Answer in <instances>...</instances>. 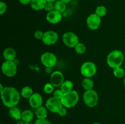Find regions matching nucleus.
<instances>
[{"mask_svg":"<svg viewBox=\"0 0 125 124\" xmlns=\"http://www.w3.org/2000/svg\"><path fill=\"white\" fill-rule=\"evenodd\" d=\"M1 97L4 105L9 108L17 106L20 101L21 94L12 86H6L1 92Z\"/></svg>","mask_w":125,"mask_h":124,"instance_id":"f257e3e1","label":"nucleus"},{"mask_svg":"<svg viewBox=\"0 0 125 124\" xmlns=\"http://www.w3.org/2000/svg\"><path fill=\"white\" fill-rule=\"evenodd\" d=\"M125 56L123 52L120 50H114L109 52L107 56V64L111 68L121 67L123 63Z\"/></svg>","mask_w":125,"mask_h":124,"instance_id":"f03ea898","label":"nucleus"},{"mask_svg":"<svg viewBox=\"0 0 125 124\" xmlns=\"http://www.w3.org/2000/svg\"><path fill=\"white\" fill-rule=\"evenodd\" d=\"M79 100L78 92L75 90H72L68 92L64 93L61 101L62 105L67 108H72L75 106Z\"/></svg>","mask_w":125,"mask_h":124,"instance_id":"7ed1b4c3","label":"nucleus"},{"mask_svg":"<svg viewBox=\"0 0 125 124\" xmlns=\"http://www.w3.org/2000/svg\"><path fill=\"white\" fill-rule=\"evenodd\" d=\"M83 101L88 107H95L98 103V94L94 89L85 91L83 94Z\"/></svg>","mask_w":125,"mask_h":124,"instance_id":"20e7f679","label":"nucleus"},{"mask_svg":"<svg viewBox=\"0 0 125 124\" xmlns=\"http://www.w3.org/2000/svg\"><path fill=\"white\" fill-rule=\"evenodd\" d=\"M80 72L83 77L86 78H92L96 74L97 67L92 62H85L81 65Z\"/></svg>","mask_w":125,"mask_h":124,"instance_id":"39448f33","label":"nucleus"},{"mask_svg":"<svg viewBox=\"0 0 125 124\" xmlns=\"http://www.w3.org/2000/svg\"><path fill=\"white\" fill-rule=\"evenodd\" d=\"M62 41L66 46L73 48L79 43V37L73 32H67L62 36Z\"/></svg>","mask_w":125,"mask_h":124,"instance_id":"423d86ee","label":"nucleus"},{"mask_svg":"<svg viewBox=\"0 0 125 124\" xmlns=\"http://www.w3.org/2000/svg\"><path fill=\"white\" fill-rule=\"evenodd\" d=\"M1 70L4 75L8 77H13L17 74V66L13 62L5 61L2 63Z\"/></svg>","mask_w":125,"mask_h":124,"instance_id":"0eeeda50","label":"nucleus"},{"mask_svg":"<svg viewBox=\"0 0 125 124\" xmlns=\"http://www.w3.org/2000/svg\"><path fill=\"white\" fill-rule=\"evenodd\" d=\"M45 106L51 113H58L59 109L63 106L61 100L52 97L48 98L45 102Z\"/></svg>","mask_w":125,"mask_h":124,"instance_id":"6e6552de","label":"nucleus"},{"mask_svg":"<svg viewBox=\"0 0 125 124\" xmlns=\"http://www.w3.org/2000/svg\"><path fill=\"white\" fill-rule=\"evenodd\" d=\"M40 61L43 65L46 68H52L56 64L57 60L56 56L53 53L51 52H45L42 53L40 57Z\"/></svg>","mask_w":125,"mask_h":124,"instance_id":"1a4fd4ad","label":"nucleus"},{"mask_svg":"<svg viewBox=\"0 0 125 124\" xmlns=\"http://www.w3.org/2000/svg\"><path fill=\"white\" fill-rule=\"evenodd\" d=\"M59 40V35L54 30H48L44 32L42 42L46 46H52L57 43Z\"/></svg>","mask_w":125,"mask_h":124,"instance_id":"9d476101","label":"nucleus"},{"mask_svg":"<svg viewBox=\"0 0 125 124\" xmlns=\"http://www.w3.org/2000/svg\"><path fill=\"white\" fill-rule=\"evenodd\" d=\"M101 23V18L96 13H92L87 18L86 24L88 28L92 30H97Z\"/></svg>","mask_w":125,"mask_h":124,"instance_id":"9b49d317","label":"nucleus"},{"mask_svg":"<svg viewBox=\"0 0 125 124\" xmlns=\"http://www.w3.org/2000/svg\"><path fill=\"white\" fill-rule=\"evenodd\" d=\"M65 78L63 74L61 71H56L51 74L50 83L52 84L54 87H61L62 84L64 82Z\"/></svg>","mask_w":125,"mask_h":124,"instance_id":"f8f14e48","label":"nucleus"},{"mask_svg":"<svg viewBox=\"0 0 125 124\" xmlns=\"http://www.w3.org/2000/svg\"><path fill=\"white\" fill-rule=\"evenodd\" d=\"M43 100L41 94L37 92H34L32 96L29 98V103L31 106L34 109H37L42 106Z\"/></svg>","mask_w":125,"mask_h":124,"instance_id":"ddd939ff","label":"nucleus"},{"mask_svg":"<svg viewBox=\"0 0 125 124\" xmlns=\"http://www.w3.org/2000/svg\"><path fill=\"white\" fill-rule=\"evenodd\" d=\"M46 19L48 23L52 24H56L60 23L62 19V15L56 10L48 12L46 16Z\"/></svg>","mask_w":125,"mask_h":124,"instance_id":"4468645a","label":"nucleus"},{"mask_svg":"<svg viewBox=\"0 0 125 124\" xmlns=\"http://www.w3.org/2000/svg\"><path fill=\"white\" fill-rule=\"evenodd\" d=\"M4 58L6 61H9V62H13L15 59H16V53L15 50L12 47H7L5 49L2 53Z\"/></svg>","mask_w":125,"mask_h":124,"instance_id":"2eb2a0df","label":"nucleus"},{"mask_svg":"<svg viewBox=\"0 0 125 124\" xmlns=\"http://www.w3.org/2000/svg\"><path fill=\"white\" fill-rule=\"evenodd\" d=\"M46 2V0H32L30 6L34 10L39 11L45 9Z\"/></svg>","mask_w":125,"mask_h":124,"instance_id":"dca6fc26","label":"nucleus"},{"mask_svg":"<svg viewBox=\"0 0 125 124\" xmlns=\"http://www.w3.org/2000/svg\"><path fill=\"white\" fill-rule=\"evenodd\" d=\"M9 115L13 120L18 121L21 119L22 112L19 108L17 106H14L10 108Z\"/></svg>","mask_w":125,"mask_h":124,"instance_id":"f3484780","label":"nucleus"},{"mask_svg":"<svg viewBox=\"0 0 125 124\" xmlns=\"http://www.w3.org/2000/svg\"><path fill=\"white\" fill-rule=\"evenodd\" d=\"M48 111V110L46 108V107L42 105L38 108L37 109H36L35 114L37 119H46V117H47Z\"/></svg>","mask_w":125,"mask_h":124,"instance_id":"a211bd4d","label":"nucleus"},{"mask_svg":"<svg viewBox=\"0 0 125 124\" xmlns=\"http://www.w3.org/2000/svg\"><path fill=\"white\" fill-rule=\"evenodd\" d=\"M34 119V113L29 109H26L22 112L21 120L25 123H31Z\"/></svg>","mask_w":125,"mask_h":124,"instance_id":"6ab92c4d","label":"nucleus"},{"mask_svg":"<svg viewBox=\"0 0 125 124\" xmlns=\"http://www.w3.org/2000/svg\"><path fill=\"white\" fill-rule=\"evenodd\" d=\"M82 87L83 89H85V91L93 89L94 86V82L91 78H86L84 77L81 83Z\"/></svg>","mask_w":125,"mask_h":124,"instance_id":"aec40b11","label":"nucleus"},{"mask_svg":"<svg viewBox=\"0 0 125 124\" xmlns=\"http://www.w3.org/2000/svg\"><path fill=\"white\" fill-rule=\"evenodd\" d=\"M73 87H74V84L71 80H65L64 82L60 87V89L62 90L63 93H66L73 90Z\"/></svg>","mask_w":125,"mask_h":124,"instance_id":"412c9836","label":"nucleus"},{"mask_svg":"<svg viewBox=\"0 0 125 124\" xmlns=\"http://www.w3.org/2000/svg\"><path fill=\"white\" fill-rule=\"evenodd\" d=\"M34 93V92L32 89L28 86L23 87L20 91L21 96H22L23 98H28V99L32 96Z\"/></svg>","mask_w":125,"mask_h":124,"instance_id":"4be33fe9","label":"nucleus"},{"mask_svg":"<svg viewBox=\"0 0 125 124\" xmlns=\"http://www.w3.org/2000/svg\"><path fill=\"white\" fill-rule=\"evenodd\" d=\"M67 9L66 4L61 0H57L54 2V10L62 13L65 12Z\"/></svg>","mask_w":125,"mask_h":124,"instance_id":"5701e85b","label":"nucleus"},{"mask_svg":"<svg viewBox=\"0 0 125 124\" xmlns=\"http://www.w3.org/2000/svg\"><path fill=\"white\" fill-rule=\"evenodd\" d=\"M114 75L117 79H122L125 76V69L122 67L114 68L113 70Z\"/></svg>","mask_w":125,"mask_h":124,"instance_id":"b1692460","label":"nucleus"},{"mask_svg":"<svg viewBox=\"0 0 125 124\" xmlns=\"http://www.w3.org/2000/svg\"><path fill=\"white\" fill-rule=\"evenodd\" d=\"M107 8L105 6H99L95 9V13H96L98 16H99L101 18H103L104 16H106V15L107 14Z\"/></svg>","mask_w":125,"mask_h":124,"instance_id":"393cba45","label":"nucleus"},{"mask_svg":"<svg viewBox=\"0 0 125 124\" xmlns=\"http://www.w3.org/2000/svg\"><path fill=\"white\" fill-rule=\"evenodd\" d=\"M74 48V51L78 54L83 55L86 52V46L82 43H79Z\"/></svg>","mask_w":125,"mask_h":124,"instance_id":"a878e982","label":"nucleus"},{"mask_svg":"<svg viewBox=\"0 0 125 124\" xmlns=\"http://www.w3.org/2000/svg\"><path fill=\"white\" fill-rule=\"evenodd\" d=\"M54 86L52 85V83H48L45 85L43 87V91L45 93L47 94H50L54 92Z\"/></svg>","mask_w":125,"mask_h":124,"instance_id":"bb28decb","label":"nucleus"},{"mask_svg":"<svg viewBox=\"0 0 125 124\" xmlns=\"http://www.w3.org/2000/svg\"><path fill=\"white\" fill-rule=\"evenodd\" d=\"M63 94H64V93L62 92V90H61V89H56L54 91L53 97H54L55 98H58V99L61 100L62 99V97H63Z\"/></svg>","mask_w":125,"mask_h":124,"instance_id":"cd10ccee","label":"nucleus"},{"mask_svg":"<svg viewBox=\"0 0 125 124\" xmlns=\"http://www.w3.org/2000/svg\"><path fill=\"white\" fill-rule=\"evenodd\" d=\"M44 9L47 12H50L54 10V3L53 2H46Z\"/></svg>","mask_w":125,"mask_h":124,"instance_id":"c85d7f7f","label":"nucleus"},{"mask_svg":"<svg viewBox=\"0 0 125 124\" xmlns=\"http://www.w3.org/2000/svg\"><path fill=\"white\" fill-rule=\"evenodd\" d=\"M7 6L6 2H3V1H1L0 2V15H3L6 13V10H7Z\"/></svg>","mask_w":125,"mask_h":124,"instance_id":"c756f323","label":"nucleus"},{"mask_svg":"<svg viewBox=\"0 0 125 124\" xmlns=\"http://www.w3.org/2000/svg\"><path fill=\"white\" fill-rule=\"evenodd\" d=\"M44 32H43L42 30H36L34 32V37L39 40H42L43 37Z\"/></svg>","mask_w":125,"mask_h":124,"instance_id":"7c9ffc66","label":"nucleus"},{"mask_svg":"<svg viewBox=\"0 0 125 124\" xmlns=\"http://www.w3.org/2000/svg\"><path fill=\"white\" fill-rule=\"evenodd\" d=\"M34 124H52V123L46 119H37L35 121Z\"/></svg>","mask_w":125,"mask_h":124,"instance_id":"2f4dec72","label":"nucleus"},{"mask_svg":"<svg viewBox=\"0 0 125 124\" xmlns=\"http://www.w3.org/2000/svg\"><path fill=\"white\" fill-rule=\"evenodd\" d=\"M57 114H59V115L61 117H64L65 116V115H67V108H65V107L64 106H62V108L59 109V111Z\"/></svg>","mask_w":125,"mask_h":124,"instance_id":"473e14b6","label":"nucleus"},{"mask_svg":"<svg viewBox=\"0 0 125 124\" xmlns=\"http://www.w3.org/2000/svg\"><path fill=\"white\" fill-rule=\"evenodd\" d=\"M20 3H21L23 5H28L30 4L32 0H18Z\"/></svg>","mask_w":125,"mask_h":124,"instance_id":"72a5a7b5","label":"nucleus"},{"mask_svg":"<svg viewBox=\"0 0 125 124\" xmlns=\"http://www.w3.org/2000/svg\"><path fill=\"white\" fill-rule=\"evenodd\" d=\"M45 71H46V72L48 74H51L53 72L52 70V68H50V67H47V68H46Z\"/></svg>","mask_w":125,"mask_h":124,"instance_id":"f704fd0d","label":"nucleus"},{"mask_svg":"<svg viewBox=\"0 0 125 124\" xmlns=\"http://www.w3.org/2000/svg\"><path fill=\"white\" fill-rule=\"evenodd\" d=\"M13 62H14L15 63V64L17 66H18L19 65V64H20V61L18 60V59H17V58H16V59H15L13 61Z\"/></svg>","mask_w":125,"mask_h":124,"instance_id":"c9c22d12","label":"nucleus"},{"mask_svg":"<svg viewBox=\"0 0 125 124\" xmlns=\"http://www.w3.org/2000/svg\"><path fill=\"white\" fill-rule=\"evenodd\" d=\"M17 124H25V122L23 120H19L17 122Z\"/></svg>","mask_w":125,"mask_h":124,"instance_id":"e433bc0d","label":"nucleus"},{"mask_svg":"<svg viewBox=\"0 0 125 124\" xmlns=\"http://www.w3.org/2000/svg\"><path fill=\"white\" fill-rule=\"evenodd\" d=\"M61 1H62V2H65V4H68V3H70L72 0H61Z\"/></svg>","mask_w":125,"mask_h":124,"instance_id":"4c0bfd02","label":"nucleus"},{"mask_svg":"<svg viewBox=\"0 0 125 124\" xmlns=\"http://www.w3.org/2000/svg\"><path fill=\"white\" fill-rule=\"evenodd\" d=\"M4 88L5 87H4L3 85H2V84H0V92H1L2 91H3Z\"/></svg>","mask_w":125,"mask_h":124,"instance_id":"58836bf2","label":"nucleus"},{"mask_svg":"<svg viewBox=\"0 0 125 124\" xmlns=\"http://www.w3.org/2000/svg\"><path fill=\"white\" fill-rule=\"evenodd\" d=\"M56 1H57V0H46L48 2H53V3H54Z\"/></svg>","mask_w":125,"mask_h":124,"instance_id":"ea45409f","label":"nucleus"},{"mask_svg":"<svg viewBox=\"0 0 125 124\" xmlns=\"http://www.w3.org/2000/svg\"><path fill=\"white\" fill-rule=\"evenodd\" d=\"M123 84H124V86H125V77H124V79H123Z\"/></svg>","mask_w":125,"mask_h":124,"instance_id":"a19ab883","label":"nucleus"},{"mask_svg":"<svg viewBox=\"0 0 125 124\" xmlns=\"http://www.w3.org/2000/svg\"><path fill=\"white\" fill-rule=\"evenodd\" d=\"M100 124V123H99V122H94V124Z\"/></svg>","mask_w":125,"mask_h":124,"instance_id":"79ce46f5","label":"nucleus"},{"mask_svg":"<svg viewBox=\"0 0 125 124\" xmlns=\"http://www.w3.org/2000/svg\"><path fill=\"white\" fill-rule=\"evenodd\" d=\"M25 124H32V123L31 122V123H25Z\"/></svg>","mask_w":125,"mask_h":124,"instance_id":"37998d69","label":"nucleus"},{"mask_svg":"<svg viewBox=\"0 0 125 124\" xmlns=\"http://www.w3.org/2000/svg\"></svg>","mask_w":125,"mask_h":124,"instance_id":"c03bdc74","label":"nucleus"},{"mask_svg":"<svg viewBox=\"0 0 125 124\" xmlns=\"http://www.w3.org/2000/svg\"></svg>","mask_w":125,"mask_h":124,"instance_id":"a18cd8bd","label":"nucleus"}]
</instances>
